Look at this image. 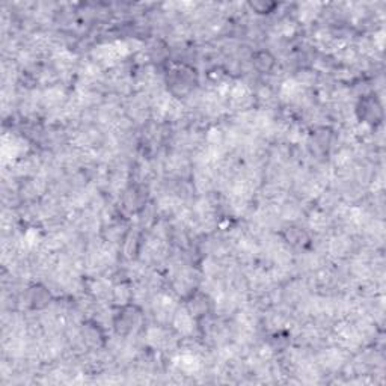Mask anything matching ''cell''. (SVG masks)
I'll return each mask as SVG.
<instances>
[{
  "label": "cell",
  "instance_id": "cell-1",
  "mask_svg": "<svg viewBox=\"0 0 386 386\" xmlns=\"http://www.w3.org/2000/svg\"><path fill=\"white\" fill-rule=\"evenodd\" d=\"M174 325L181 333H190L193 329V315L186 309L178 311L174 317Z\"/></svg>",
  "mask_w": 386,
  "mask_h": 386
},
{
  "label": "cell",
  "instance_id": "cell-2",
  "mask_svg": "<svg viewBox=\"0 0 386 386\" xmlns=\"http://www.w3.org/2000/svg\"><path fill=\"white\" fill-rule=\"evenodd\" d=\"M180 368L184 371V373H196L198 370H199V367H201V363H199V359L196 358L195 355H190V353H187V355H183V356H180Z\"/></svg>",
  "mask_w": 386,
  "mask_h": 386
},
{
  "label": "cell",
  "instance_id": "cell-3",
  "mask_svg": "<svg viewBox=\"0 0 386 386\" xmlns=\"http://www.w3.org/2000/svg\"><path fill=\"white\" fill-rule=\"evenodd\" d=\"M339 156H341V157H344V156H349V153H341ZM347 160H349V159H342V160L339 162V165H344V163H346Z\"/></svg>",
  "mask_w": 386,
  "mask_h": 386
}]
</instances>
